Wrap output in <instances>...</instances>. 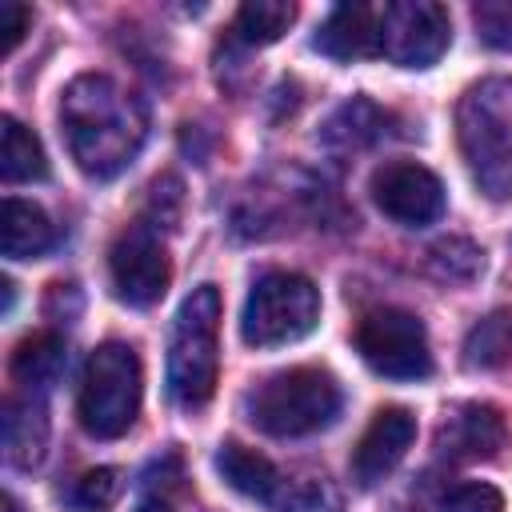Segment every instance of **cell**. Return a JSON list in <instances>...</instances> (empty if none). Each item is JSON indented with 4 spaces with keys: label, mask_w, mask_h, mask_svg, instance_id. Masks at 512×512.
I'll return each mask as SVG.
<instances>
[{
    "label": "cell",
    "mask_w": 512,
    "mask_h": 512,
    "mask_svg": "<svg viewBox=\"0 0 512 512\" xmlns=\"http://www.w3.org/2000/svg\"><path fill=\"white\" fill-rule=\"evenodd\" d=\"M136 512H168V504H164V500H144Z\"/></svg>",
    "instance_id": "25"
},
{
    "label": "cell",
    "mask_w": 512,
    "mask_h": 512,
    "mask_svg": "<svg viewBox=\"0 0 512 512\" xmlns=\"http://www.w3.org/2000/svg\"><path fill=\"white\" fill-rule=\"evenodd\" d=\"M460 148L476 184L508 200L512 196V80H484L464 92L460 112Z\"/></svg>",
    "instance_id": "4"
},
{
    "label": "cell",
    "mask_w": 512,
    "mask_h": 512,
    "mask_svg": "<svg viewBox=\"0 0 512 512\" xmlns=\"http://www.w3.org/2000/svg\"><path fill=\"white\" fill-rule=\"evenodd\" d=\"M344 408V392L332 372L324 368H288L256 384L244 400L248 420L276 440L312 436L328 424H336Z\"/></svg>",
    "instance_id": "2"
},
{
    "label": "cell",
    "mask_w": 512,
    "mask_h": 512,
    "mask_svg": "<svg viewBox=\"0 0 512 512\" xmlns=\"http://www.w3.org/2000/svg\"><path fill=\"white\" fill-rule=\"evenodd\" d=\"M356 348L388 380H424L432 372L424 320L408 308H372L356 328Z\"/></svg>",
    "instance_id": "8"
},
{
    "label": "cell",
    "mask_w": 512,
    "mask_h": 512,
    "mask_svg": "<svg viewBox=\"0 0 512 512\" xmlns=\"http://www.w3.org/2000/svg\"><path fill=\"white\" fill-rule=\"evenodd\" d=\"M312 44H316L324 56H332V60L380 56V8L360 4V0L332 8Z\"/></svg>",
    "instance_id": "13"
},
{
    "label": "cell",
    "mask_w": 512,
    "mask_h": 512,
    "mask_svg": "<svg viewBox=\"0 0 512 512\" xmlns=\"http://www.w3.org/2000/svg\"><path fill=\"white\" fill-rule=\"evenodd\" d=\"M296 20V4L288 0H248L236 12V36L248 48H264L272 40H280Z\"/></svg>",
    "instance_id": "19"
},
{
    "label": "cell",
    "mask_w": 512,
    "mask_h": 512,
    "mask_svg": "<svg viewBox=\"0 0 512 512\" xmlns=\"http://www.w3.org/2000/svg\"><path fill=\"white\" fill-rule=\"evenodd\" d=\"M372 200L384 216H392L396 224H408V228H424L444 216V184L432 168H424L416 160H392V164L376 168Z\"/></svg>",
    "instance_id": "11"
},
{
    "label": "cell",
    "mask_w": 512,
    "mask_h": 512,
    "mask_svg": "<svg viewBox=\"0 0 512 512\" xmlns=\"http://www.w3.org/2000/svg\"><path fill=\"white\" fill-rule=\"evenodd\" d=\"M0 176L8 184H28V180L48 176V160H44L40 140L12 116H4V124H0Z\"/></svg>",
    "instance_id": "18"
},
{
    "label": "cell",
    "mask_w": 512,
    "mask_h": 512,
    "mask_svg": "<svg viewBox=\"0 0 512 512\" xmlns=\"http://www.w3.org/2000/svg\"><path fill=\"white\" fill-rule=\"evenodd\" d=\"M60 128L76 168L92 180H112L144 148L148 108L120 80L84 72L60 96Z\"/></svg>",
    "instance_id": "1"
},
{
    "label": "cell",
    "mask_w": 512,
    "mask_h": 512,
    "mask_svg": "<svg viewBox=\"0 0 512 512\" xmlns=\"http://www.w3.org/2000/svg\"><path fill=\"white\" fill-rule=\"evenodd\" d=\"M216 472L228 480V488L272 512H336V496L324 480L284 476L268 456L244 444H224L216 452Z\"/></svg>",
    "instance_id": "7"
},
{
    "label": "cell",
    "mask_w": 512,
    "mask_h": 512,
    "mask_svg": "<svg viewBox=\"0 0 512 512\" xmlns=\"http://www.w3.org/2000/svg\"><path fill=\"white\" fill-rule=\"evenodd\" d=\"M416 440V416L408 408H380L352 452V476L360 488H376L408 456Z\"/></svg>",
    "instance_id": "12"
},
{
    "label": "cell",
    "mask_w": 512,
    "mask_h": 512,
    "mask_svg": "<svg viewBox=\"0 0 512 512\" xmlns=\"http://www.w3.org/2000/svg\"><path fill=\"white\" fill-rule=\"evenodd\" d=\"M452 44L448 8L432 0H396L380 8V56L400 68H432Z\"/></svg>",
    "instance_id": "9"
},
{
    "label": "cell",
    "mask_w": 512,
    "mask_h": 512,
    "mask_svg": "<svg viewBox=\"0 0 512 512\" xmlns=\"http://www.w3.org/2000/svg\"><path fill=\"white\" fill-rule=\"evenodd\" d=\"M52 244H56V228L44 216V208H36L28 200H16V196H8L0 204V252L8 260L44 256Z\"/></svg>",
    "instance_id": "16"
},
{
    "label": "cell",
    "mask_w": 512,
    "mask_h": 512,
    "mask_svg": "<svg viewBox=\"0 0 512 512\" xmlns=\"http://www.w3.org/2000/svg\"><path fill=\"white\" fill-rule=\"evenodd\" d=\"M320 324V292L308 276L272 268L252 280L244 312H240V336L252 348H280L304 340Z\"/></svg>",
    "instance_id": "6"
},
{
    "label": "cell",
    "mask_w": 512,
    "mask_h": 512,
    "mask_svg": "<svg viewBox=\"0 0 512 512\" xmlns=\"http://www.w3.org/2000/svg\"><path fill=\"white\" fill-rule=\"evenodd\" d=\"M444 512H504V496L492 484H456L444 496Z\"/></svg>",
    "instance_id": "23"
},
{
    "label": "cell",
    "mask_w": 512,
    "mask_h": 512,
    "mask_svg": "<svg viewBox=\"0 0 512 512\" xmlns=\"http://www.w3.org/2000/svg\"><path fill=\"white\" fill-rule=\"evenodd\" d=\"M64 364H68L64 340H60L56 332H36V336H28V340L16 348V356H12V380H16L28 396H40V392H48V388L60 380Z\"/></svg>",
    "instance_id": "17"
},
{
    "label": "cell",
    "mask_w": 512,
    "mask_h": 512,
    "mask_svg": "<svg viewBox=\"0 0 512 512\" xmlns=\"http://www.w3.org/2000/svg\"><path fill=\"white\" fill-rule=\"evenodd\" d=\"M512 356V320L504 312H492L480 320L464 340V364L468 368H500Z\"/></svg>",
    "instance_id": "20"
},
{
    "label": "cell",
    "mask_w": 512,
    "mask_h": 512,
    "mask_svg": "<svg viewBox=\"0 0 512 512\" xmlns=\"http://www.w3.org/2000/svg\"><path fill=\"white\" fill-rule=\"evenodd\" d=\"M28 20H32V12L24 8V4H16V0H0V36H4V52H12L20 40H24V32H28Z\"/></svg>",
    "instance_id": "24"
},
{
    "label": "cell",
    "mask_w": 512,
    "mask_h": 512,
    "mask_svg": "<svg viewBox=\"0 0 512 512\" xmlns=\"http://www.w3.org/2000/svg\"><path fill=\"white\" fill-rule=\"evenodd\" d=\"M220 372V292L200 284L184 296L168 336V392L180 408H200Z\"/></svg>",
    "instance_id": "3"
},
{
    "label": "cell",
    "mask_w": 512,
    "mask_h": 512,
    "mask_svg": "<svg viewBox=\"0 0 512 512\" xmlns=\"http://www.w3.org/2000/svg\"><path fill=\"white\" fill-rule=\"evenodd\" d=\"M48 448V412L40 396H12L4 404V452L16 468H36Z\"/></svg>",
    "instance_id": "15"
},
{
    "label": "cell",
    "mask_w": 512,
    "mask_h": 512,
    "mask_svg": "<svg viewBox=\"0 0 512 512\" xmlns=\"http://www.w3.org/2000/svg\"><path fill=\"white\" fill-rule=\"evenodd\" d=\"M140 392H144V376H140L136 348L124 344V340L100 344L88 356L84 380H80V400H76L80 428L88 436H96V440L124 436L136 424Z\"/></svg>",
    "instance_id": "5"
},
{
    "label": "cell",
    "mask_w": 512,
    "mask_h": 512,
    "mask_svg": "<svg viewBox=\"0 0 512 512\" xmlns=\"http://www.w3.org/2000/svg\"><path fill=\"white\" fill-rule=\"evenodd\" d=\"M472 20L488 48L512 52V0H480L472 8Z\"/></svg>",
    "instance_id": "22"
},
{
    "label": "cell",
    "mask_w": 512,
    "mask_h": 512,
    "mask_svg": "<svg viewBox=\"0 0 512 512\" xmlns=\"http://www.w3.org/2000/svg\"><path fill=\"white\" fill-rule=\"evenodd\" d=\"M108 276H112V292L128 308H152L172 280L160 236L148 224H132L108 252Z\"/></svg>",
    "instance_id": "10"
},
{
    "label": "cell",
    "mask_w": 512,
    "mask_h": 512,
    "mask_svg": "<svg viewBox=\"0 0 512 512\" xmlns=\"http://www.w3.org/2000/svg\"><path fill=\"white\" fill-rule=\"evenodd\" d=\"M392 512H420V508H392Z\"/></svg>",
    "instance_id": "27"
},
{
    "label": "cell",
    "mask_w": 512,
    "mask_h": 512,
    "mask_svg": "<svg viewBox=\"0 0 512 512\" xmlns=\"http://www.w3.org/2000/svg\"><path fill=\"white\" fill-rule=\"evenodd\" d=\"M124 492V476L116 468H92L68 488V508L72 512H108Z\"/></svg>",
    "instance_id": "21"
},
{
    "label": "cell",
    "mask_w": 512,
    "mask_h": 512,
    "mask_svg": "<svg viewBox=\"0 0 512 512\" xmlns=\"http://www.w3.org/2000/svg\"><path fill=\"white\" fill-rule=\"evenodd\" d=\"M4 512H20V504H16V496H4Z\"/></svg>",
    "instance_id": "26"
},
{
    "label": "cell",
    "mask_w": 512,
    "mask_h": 512,
    "mask_svg": "<svg viewBox=\"0 0 512 512\" xmlns=\"http://www.w3.org/2000/svg\"><path fill=\"white\" fill-rule=\"evenodd\" d=\"M440 444L448 456H460V460H492L508 448V424L500 420L496 408L468 404L444 424Z\"/></svg>",
    "instance_id": "14"
}]
</instances>
